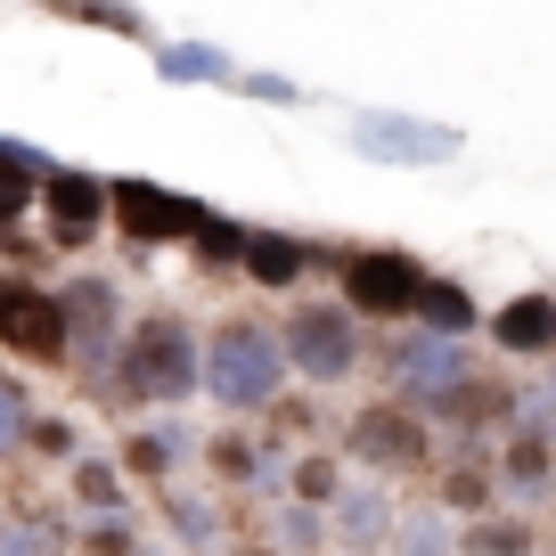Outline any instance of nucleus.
<instances>
[{
    "instance_id": "nucleus-10",
    "label": "nucleus",
    "mask_w": 556,
    "mask_h": 556,
    "mask_svg": "<svg viewBox=\"0 0 556 556\" xmlns=\"http://www.w3.org/2000/svg\"><path fill=\"white\" fill-rule=\"evenodd\" d=\"M245 262H254L262 287H287V278L303 270V245H287V238H254V245H245Z\"/></svg>"
},
{
    "instance_id": "nucleus-8",
    "label": "nucleus",
    "mask_w": 556,
    "mask_h": 556,
    "mask_svg": "<svg viewBox=\"0 0 556 556\" xmlns=\"http://www.w3.org/2000/svg\"><path fill=\"white\" fill-rule=\"evenodd\" d=\"M500 344H516V352L556 344V303H548V295H523V303H507V312H500Z\"/></svg>"
},
{
    "instance_id": "nucleus-3",
    "label": "nucleus",
    "mask_w": 556,
    "mask_h": 556,
    "mask_svg": "<svg viewBox=\"0 0 556 556\" xmlns=\"http://www.w3.org/2000/svg\"><path fill=\"white\" fill-rule=\"evenodd\" d=\"M131 384H139V393H189V344H180L173 319L139 328V344H131Z\"/></svg>"
},
{
    "instance_id": "nucleus-7",
    "label": "nucleus",
    "mask_w": 556,
    "mask_h": 556,
    "mask_svg": "<svg viewBox=\"0 0 556 556\" xmlns=\"http://www.w3.org/2000/svg\"><path fill=\"white\" fill-rule=\"evenodd\" d=\"M352 442H361L368 458H384V467H409V458L426 451V434H417V417H401V409H368L361 426H352Z\"/></svg>"
},
{
    "instance_id": "nucleus-5",
    "label": "nucleus",
    "mask_w": 556,
    "mask_h": 556,
    "mask_svg": "<svg viewBox=\"0 0 556 556\" xmlns=\"http://www.w3.org/2000/svg\"><path fill=\"white\" fill-rule=\"evenodd\" d=\"M287 344H295V361H303V368H319V377H336V368L352 361V319H344V312H303Z\"/></svg>"
},
{
    "instance_id": "nucleus-4",
    "label": "nucleus",
    "mask_w": 556,
    "mask_h": 556,
    "mask_svg": "<svg viewBox=\"0 0 556 556\" xmlns=\"http://www.w3.org/2000/svg\"><path fill=\"white\" fill-rule=\"evenodd\" d=\"M417 295H426L417 262H401V254H368V262H352V303H368V312H409Z\"/></svg>"
},
{
    "instance_id": "nucleus-13",
    "label": "nucleus",
    "mask_w": 556,
    "mask_h": 556,
    "mask_svg": "<svg viewBox=\"0 0 556 556\" xmlns=\"http://www.w3.org/2000/svg\"><path fill=\"white\" fill-rule=\"evenodd\" d=\"M0 426H9V393H0Z\"/></svg>"
},
{
    "instance_id": "nucleus-12",
    "label": "nucleus",
    "mask_w": 556,
    "mask_h": 556,
    "mask_svg": "<svg viewBox=\"0 0 556 556\" xmlns=\"http://www.w3.org/2000/svg\"><path fill=\"white\" fill-rule=\"evenodd\" d=\"M25 197H34V180H25V164H0V222H9V213H17Z\"/></svg>"
},
{
    "instance_id": "nucleus-2",
    "label": "nucleus",
    "mask_w": 556,
    "mask_h": 556,
    "mask_svg": "<svg viewBox=\"0 0 556 556\" xmlns=\"http://www.w3.org/2000/svg\"><path fill=\"white\" fill-rule=\"evenodd\" d=\"M213 384H222L229 401H262L278 384V352L262 344L254 328H229L222 344H213Z\"/></svg>"
},
{
    "instance_id": "nucleus-11",
    "label": "nucleus",
    "mask_w": 556,
    "mask_h": 556,
    "mask_svg": "<svg viewBox=\"0 0 556 556\" xmlns=\"http://www.w3.org/2000/svg\"><path fill=\"white\" fill-rule=\"evenodd\" d=\"M417 303L434 312V328H467V303H458L451 287H426V295H417Z\"/></svg>"
},
{
    "instance_id": "nucleus-6",
    "label": "nucleus",
    "mask_w": 556,
    "mask_h": 556,
    "mask_svg": "<svg viewBox=\"0 0 556 556\" xmlns=\"http://www.w3.org/2000/svg\"><path fill=\"white\" fill-rule=\"evenodd\" d=\"M106 205H115V222L131 229V238H173V229H197V222H205L197 205H180V197L164 205V197H148V189H115Z\"/></svg>"
},
{
    "instance_id": "nucleus-1",
    "label": "nucleus",
    "mask_w": 556,
    "mask_h": 556,
    "mask_svg": "<svg viewBox=\"0 0 556 556\" xmlns=\"http://www.w3.org/2000/svg\"><path fill=\"white\" fill-rule=\"evenodd\" d=\"M0 336L25 352V361H58L66 352V312L34 287H0Z\"/></svg>"
},
{
    "instance_id": "nucleus-9",
    "label": "nucleus",
    "mask_w": 556,
    "mask_h": 556,
    "mask_svg": "<svg viewBox=\"0 0 556 556\" xmlns=\"http://www.w3.org/2000/svg\"><path fill=\"white\" fill-rule=\"evenodd\" d=\"M99 205H106L99 180H74V173H66V180H50V213H58V229H66V238H83Z\"/></svg>"
}]
</instances>
